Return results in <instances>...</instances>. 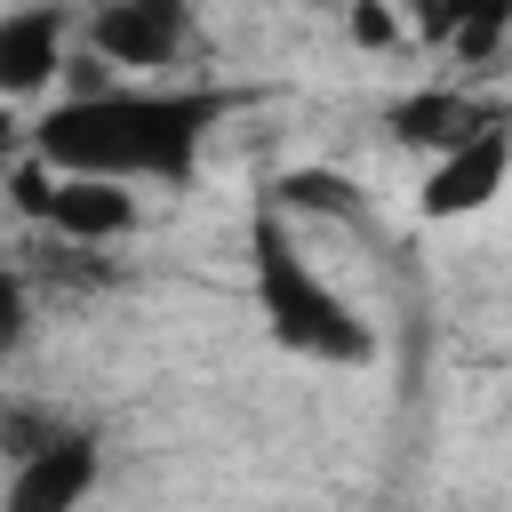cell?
I'll use <instances>...</instances> for the list:
<instances>
[{
    "label": "cell",
    "instance_id": "1",
    "mask_svg": "<svg viewBox=\"0 0 512 512\" xmlns=\"http://www.w3.org/2000/svg\"><path fill=\"white\" fill-rule=\"evenodd\" d=\"M248 104H264V88H224V80L72 88L32 120V160L64 176H104V184H192L208 136Z\"/></svg>",
    "mask_w": 512,
    "mask_h": 512
},
{
    "label": "cell",
    "instance_id": "2",
    "mask_svg": "<svg viewBox=\"0 0 512 512\" xmlns=\"http://www.w3.org/2000/svg\"><path fill=\"white\" fill-rule=\"evenodd\" d=\"M248 288H256V312L280 352H296L312 368H368L376 360V328L360 320V304L304 256V240L272 208L248 224Z\"/></svg>",
    "mask_w": 512,
    "mask_h": 512
},
{
    "label": "cell",
    "instance_id": "3",
    "mask_svg": "<svg viewBox=\"0 0 512 512\" xmlns=\"http://www.w3.org/2000/svg\"><path fill=\"white\" fill-rule=\"evenodd\" d=\"M8 208L24 224H40V240H72V248H112L144 224L136 192L128 184H104V176H64L48 160H16L8 176Z\"/></svg>",
    "mask_w": 512,
    "mask_h": 512
},
{
    "label": "cell",
    "instance_id": "4",
    "mask_svg": "<svg viewBox=\"0 0 512 512\" xmlns=\"http://www.w3.org/2000/svg\"><path fill=\"white\" fill-rule=\"evenodd\" d=\"M80 40H88V64L104 72H128V80L176 72L192 48V0H96Z\"/></svg>",
    "mask_w": 512,
    "mask_h": 512
},
{
    "label": "cell",
    "instance_id": "5",
    "mask_svg": "<svg viewBox=\"0 0 512 512\" xmlns=\"http://www.w3.org/2000/svg\"><path fill=\"white\" fill-rule=\"evenodd\" d=\"M80 16L72 0H16L0 8V104H32L56 88V72L72 64Z\"/></svg>",
    "mask_w": 512,
    "mask_h": 512
},
{
    "label": "cell",
    "instance_id": "6",
    "mask_svg": "<svg viewBox=\"0 0 512 512\" xmlns=\"http://www.w3.org/2000/svg\"><path fill=\"white\" fill-rule=\"evenodd\" d=\"M104 480V440L96 424H64L48 448H32L24 464H8L0 512H80Z\"/></svg>",
    "mask_w": 512,
    "mask_h": 512
},
{
    "label": "cell",
    "instance_id": "7",
    "mask_svg": "<svg viewBox=\"0 0 512 512\" xmlns=\"http://www.w3.org/2000/svg\"><path fill=\"white\" fill-rule=\"evenodd\" d=\"M496 120H512V104L472 96V88H448V80L408 88V96H392V104H384L392 144H408V152H424V160H440V152L472 144V136H480V128H496Z\"/></svg>",
    "mask_w": 512,
    "mask_h": 512
},
{
    "label": "cell",
    "instance_id": "8",
    "mask_svg": "<svg viewBox=\"0 0 512 512\" xmlns=\"http://www.w3.org/2000/svg\"><path fill=\"white\" fill-rule=\"evenodd\" d=\"M504 176H512V120H496V128H480L472 144L424 160L416 208H424L432 224H448V216H480V208L504 192Z\"/></svg>",
    "mask_w": 512,
    "mask_h": 512
},
{
    "label": "cell",
    "instance_id": "9",
    "mask_svg": "<svg viewBox=\"0 0 512 512\" xmlns=\"http://www.w3.org/2000/svg\"><path fill=\"white\" fill-rule=\"evenodd\" d=\"M400 8L416 24V48L456 56L472 72H488L512 48V0H400Z\"/></svg>",
    "mask_w": 512,
    "mask_h": 512
},
{
    "label": "cell",
    "instance_id": "10",
    "mask_svg": "<svg viewBox=\"0 0 512 512\" xmlns=\"http://www.w3.org/2000/svg\"><path fill=\"white\" fill-rule=\"evenodd\" d=\"M272 216H336V224H360L368 200H360V184L344 168H288L272 184Z\"/></svg>",
    "mask_w": 512,
    "mask_h": 512
},
{
    "label": "cell",
    "instance_id": "11",
    "mask_svg": "<svg viewBox=\"0 0 512 512\" xmlns=\"http://www.w3.org/2000/svg\"><path fill=\"white\" fill-rule=\"evenodd\" d=\"M64 432V416L56 408H32V400H0V456L8 464H24L32 448H48Z\"/></svg>",
    "mask_w": 512,
    "mask_h": 512
},
{
    "label": "cell",
    "instance_id": "12",
    "mask_svg": "<svg viewBox=\"0 0 512 512\" xmlns=\"http://www.w3.org/2000/svg\"><path fill=\"white\" fill-rule=\"evenodd\" d=\"M32 312H40V288L24 280V264H0V352L32 336Z\"/></svg>",
    "mask_w": 512,
    "mask_h": 512
},
{
    "label": "cell",
    "instance_id": "13",
    "mask_svg": "<svg viewBox=\"0 0 512 512\" xmlns=\"http://www.w3.org/2000/svg\"><path fill=\"white\" fill-rule=\"evenodd\" d=\"M344 8H352V40H360V48H392V40H400V24H392L384 0H344Z\"/></svg>",
    "mask_w": 512,
    "mask_h": 512
},
{
    "label": "cell",
    "instance_id": "14",
    "mask_svg": "<svg viewBox=\"0 0 512 512\" xmlns=\"http://www.w3.org/2000/svg\"><path fill=\"white\" fill-rule=\"evenodd\" d=\"M16 160H32V120H24L16 104H0V176H8Z\"/></svg>",
    "mask_w": 512,
    "mask_h": 512
},
{
    "label": "cell",
    "instance_id": "15",
    "mask_svg": "<svg viewBox=\"0 0 512 512\" xmlns=\"http://www.w3.org/2000/svg\"><path fill=\"white\" fill-rule=\"evenodd\" d=\"M336 8H344V0H336Z\"/></svg>",
    "mask_w": 512,
    "mask_h": 512
}]
</instances>
